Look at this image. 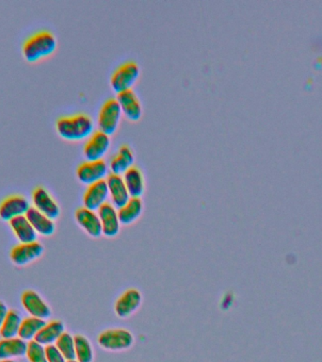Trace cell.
I'll use <instances>...</instances> for the list:
<instances>
[{
    "label": "cell",
    "instance_id": "6da1fadb",
    "mask_svg": "<svg viewBox=\"0 0 322 362\" xmlns=\"http://www.w3.org/2000/svg\"><path fill=\"white\" fill-rule=\"evenodd\" d=\"M94 129L93 119L83 113L61 116L56 122L58 134L67 141H80L89 138Z\"/></svg>",
    "mask_w": 322,
    "mask_h": 362
},
{
    "label": "cell",
    "instance_id": "7a4b0ae2",
    "mask_svg": "<svg viewBox=\"0 0 322 362\" xmlns=\"http://www.w3.org/2000/svg\"><path fill=\"white\" fill-rule=\"evenodd\" d=\"M57 47L58 40L55 35L48 30H41L25 41L22 52L28 63H34L50 57Z\"/></svg>",
    "mask_w": 322,
    "mask_h": 362
},
{
    "label": "cell",
    "instance_id": "3957f363",
    "mask_svg": "<svg viewBox=\"0 0 322 362\" xmlns=\"http://www.w3.org/2000/svg\"><path fill=\"white\" fill-rule=\"evenodd\" d=\"M134 343V335L125 328H109L102 331L97 337L98 345L109 352L129 350Z\"/></svg>",
    "mask_w": 322,
    "mask_h": 362
},
{
    "label": "cell",
    "instance_id": "277c9868",
    "mask_svg": "<svg viewBox=\"0 0 322 362\" xmlns=\"http://www.w3.org/2000/svg\"><path fill=\"white\" fill-rule=\"evenodd\" d=\"M140 76V66L134 61L122 63L111 76V85L117 94L132 89Z\"/></svg>",
    "mask_w": 322,
    "mask_h": 362
},
{
    "label": "cell",
    "instance_id": "5b68a950",
    "mask_svg": "<svg viewBox=\"0 0 322 362\" xmlns=\"http://www.w3.org/2000/svg\"><path fill=\"white\" fill-rule=\"evenodd\" d=\"M122 114V109L117 98H107L99 109V129L109 135L114 134L119 126Z\"/></svg>",
    "mask_w": 322,
    "mask_h": 362
},
{
    "label": "cell",
    "instance_id": "8992f818",
    "mask_svg": "<svg viewBox=\"0 0 322 362\" xmlns=\"http://www.w3.org/2000/svg\"><path fill=\"white\" fill-rule=\"evenodd\" d=\"M107 167L106 160L103 159L88 160L80 163L76 169V177L83 184L89 185L96 181L105 180L107 177Z\"/></svg>",
    "mask_w": 322,
    "mask_h": 362
},
{
    "label": "cell",
    "instance_id": "52a82bcc",
    "mask_svg": "<svg viewBox=\"0 0 322 362\" xmlns=\"http://www.w3.org/2000/svg\"><path fill=\"white\" fill-rule=\"evenodd\" d=\"M142 303V295L139 290L135 288L127 290L115 301V315L119 318H129L139 310Z\"/></svg>",
    "mask_w": 322,
    "mask_h": 362
},
{
    "label": "cell",
    "instance_id": "ba28073f",
    "mask_svg": "<svg viewBox=\"0 0 322 362\" xmlns=\"http://www.w3.org/2000/svg\"><path fill=\"white\" fill-rule=\"evenodd\" d=\"M109 147H111V137L98 129L91 134L84 145V156L88 160L103 159Z\"/></svg>",
    "mask_w": 322,
    "mask_h": 362
},
{
    "label": "cell",
    "instance_id": "9c48e42d",
    "mask_svg": "<svg viewBox=\"0 0 322 362\" xmlns=\"http://www.w3.org/2000/svg\"><path fill=\"white\" fill-rule=\"evenodd\" d=\"M100 218L102 232L107 238H115L121 231V222L118 215V209L107 201L97 211Z\"/></svg>",
    "mask_w": 322,
    "mask_h": 362
},
{
    "label": "cell",
    "instance_id": "30bf717a",
    "mask_svg": "<svg viewBox=\"0 0 322 362\" xmlns=\"http://www.w3.org/2000/svg\"><path fill=\"white\" fill-rule=\"evenodd\" d=\"M29 200L22 195H11L0 203V219L11 222L12 219L25 215L30 210Z\"/></svg>",
    "mask_w": 322,
    "mask_h": 362
},
{
    "label": "cell",
    "instance_id": "8fae6325",
    "mask_svg": "<svg viewBox=\"0 0 322 362\" xmlns=\"http://www.w3.org/2000/svg\"><path fill=\"white\" fill-rule=\"evenodd\" d=\"M32 203L33 208L52 220H56L61 215L60 206L45 188L37 187L33 191Z\"/></svg>",
    "mask_w": 322,
    "mask_h": 362
},
{
    "label": "cell",
    "instance_id": "7c38bea8",
    "mask_svg": "<svg viewBox=\"0 0 322 362\" xmlns=\"http://www.w3.org/2000/svg\"><path fill=\"white\" fill-rule=\"evenodd\" d=\"M109 198L106 178L96 181L88 185L83 195V204L85 208L92 211H98Z\"/></svg>",
    "mask_w": 322,
    "mask_h": 362
},
{
    "label": "cell",
    "instance_id": "4fadbf2b",
    "mask_svg": "<svg viewBox=\"0 0 322 362\" xmlns=\"http://www.w3.org/2000/svg\"><path fill=\"white\" fill-rule=\"evenodd\" d=\"M21 303L25 312L32 317L47 320L52 315L50 306L34 290H25L22 295Z\"/></svg>",
    "mask_w": 322,
    "mask_h": 362
},
{
    "label": "cell",
    "instance_id": "5bb4252c",
    "mask_svg": "<svg viewBox=\"0 0 322 362\" xmlns=\"http://www.w3.org/2000/svg\"><path fill=\"white\" fill-rule=\"evenodd\" d=\"M75 217L78 226L92 238L98 239L103 235L100 218L96 211L83 206L76 211Z\"/></svg>",
    "mask_w": 322,
    "mask_h": 362
},
{
    "label": "cell",
    "instance_id": "9a60e30c",
    "mask_svg": "<svg viewBox=\"0 0 322 362\" xmlns=\"http://www.w3.org/2000/svg\"><path fill=\"white\" fill-rule=\"evenodd\" d=\"M43 246L38 242L19 244L11 251V259L17 266H25L39 259L43 253Z\"/></svg>",
    "mask_w": 322,
    "mask_h": 362
},
{
    "label": "cell",
    "instance_id": "2e32d148",
    "mask_svg": "<svg viewBox=\"0 0 322 362\" xmlns=\"http://www.w3.org/2000/svg\"><path fill=\"white\" fill-rule=\"evenodd\" d=\"M107 188H109L111 203L117 209L121 208L130 200L129 190L125 186L122 175L109 173L106 178Z\"/></svg>",
    "mask_w": 322,
    "mask_h": 362
},
{
    "label": "cell",
    "instance_id": "e0dca14e",
    "mask_svg": "<svg viewBox=\"0 0 322 362\" xmlns=\"http://www.w3.org/2000/svg\"><path fill=\"white\" fill-rule=\"evenodd\" d=\"M122 113L131 121H137L142 116V107L139 98L133 89L121 92L117 94Z\"/></svg>",
    "mask_w": 322,
    "mask_h": 362
},
{
    "label": "cell",
    "instance_id": "ac0fdd59",
    "mask_svg": "<svg viewBox=\"0 0 322 362\" xmlns=\"http://www.w3.org/2000/svg\"><path fill=\"white\" fill-rule=\"evenodd\" d=\"M25 217L32 224L38 235L50 237L55 233V222L45 214L40 213L39 211L36 210L33 206H30V210L25 213Z\"/></svg>",
    "mask_w": 322,
    "mask_h": 362
},
{
    "label": "cell",
    "instance_id": "d6986e66",
    "mask_svg": "<svg viewBox=\"0 0 322 362\" xmlns=\"http://www.w3.org/2000/svg\"><path fill=\"white\" fill-rule=\"evenodd\" d=\"M134 152L129 145H120L118 150L114 153V156L109 160V168L111 173L122 175L131 167L134 163Z\"/></svg>",
    "mask_w": 322,
    "mask_h": 362
},
{
    "label": "cell",
    "instance_id": "ffe728a7",
    "mask_svg": "<svg viewBox=\"0 0 322 362\" xmlns=\"http://www.w3.org/2000/svg\"><path fill=\"white\" fill-rule=\"evenodd\" d=\"M122 175L130 196L140 198L145 191V178L142 171L136 165H132Z\"/></svg>",
    "mask_w": 322,
    "mask_h": 362
},
{
    "label": "cell",
    "instance_id": "44dd1931",
    "mask_svg": "<svg viewBox=\"0 0 322 362\" xmlns=\"http://www.w3.org/2000/svg\"><path fill=\"white\" fill-rule=\"evenodd\" d=\"M9 224L14 236L17 237L20 244H30L37 242V232L34 231L25 215L12 219L11 222H9Z\"/></svg>",
    "mask_w": 322,
    "mask_h": 362
},
{
    "label": "cell",
    "instance_id": "7402d4cb",
    "mask_svg": "<svg viewBox=\"0 0 322 362\" xmlns=\"http://www.w3.org/2000/svg\"><path fill=\"white\" fill-rule=\"evenodd\" d=\"M28 341L21 338L1 339L0 340V359H15L25 356Z\"/></svg>",
    "mask_w": 322,
    "mask_h": 362
},
{
    "label": "cell",
    "instance_id": "603a6c76",
    "mask_svg": "<svg viewBox=\"0 0 322 362\" xmlns=\"http://www.w3.org/2000/svg\"><path fill=\"white\" fill-rule=\"evenodd\" d=\"M65 332V323L61 321H51V322L45 323L34 341L47 348V346L54 345L57 343L58 338Z\"/></svg>",
    "mask_w": 322,
    "mask_h": 362
},
{
    "label": "cell",
    "instance_id": "cb8c5ba5",
    "mask_svg": "<svg viewBox=\"0 0 322 362\" xmlns=\"http://www.w3.org/2000/svg\"><path fill=\"white\" fill-rule=\"evenodd\" d=\"M143 211V202L140 198L130 200L118 209V215L122 225L129 226L140 217Z\"/></svg>",
    "mask_w": 322,
    "mask_h": 362
},
{
    "label": "cell",
    "instance_id": "d4e9b609",
    "mask_svg": "<svg viewBox=\"0 0 322 362\" xmlns=\"http://www.w3.org/2000/svg\"><path fill=\"white\" fill-rule=\"evenodd\" d=\"M45 323H47L45 320L32 317V316L23 319L18 337L21 338L22 340L28 341V343H29V341H34L35 338L37 337L38 334H39L41 330L45 326Z\"/></svg>",
    "mask_w": 322,
    "mask_h": 362
},
{
    "label": "cell",
    "instance_id": "484cf974",
    "mask_svg": "<svg viewBox=\"0 0 322 362\" xmlns=\"http://www.w3.org/2000/svg\"><path fill=\"white\" fill-rule=\"evenodd\" d=\"M22 321L23 319L19 312L14 310H9L1 328H0V337L2 339L18 337Z\"/></svg>",
    "mask_w": 322,
    "mask_h": 362
},
{
    "label": "cell",
    "instance_id": "4316f807",
    "mask_svg": "<svg viewBox=\"0 0 322 362\" xmlns=\"http://www.w3.org/2000/svg\"><path fill=\"white\" fill-rule=\"evenodd\" d=\"M76 359L78 362H93L94 351L89 339L83 335H76L75 337Z\"/></svg>",
    "mask_w": 322,
    "mask_h": 362
},
{
    "label": "cell",
    "instance_id": "83f0119b",
    "mask_svg": "<svg viewBox=\"0 0 322 362\" xmlns=\"http://www.w3.org/2000/svg\"><path fill=\"white\" fill-rule=\"evenodd\" d=\"M56 348L60 350L66 361L76 359L75 338L70 333L65 332L58 338L55 343Z\"/></svg>",
    "mask_w": 322,
    "mask_h": 362
},
{
    "label": "cell",
    "instance_id": "f1b7e54d",
    "mask_svg": "<svg viewBox=\"0 0 322 362\" xmlns=\"http://www.w3.org/2000/svg\"><path fill=\"white\" fill-rule=\"evenodd\" d=\"M25 356L29 362H47L45 346L36 341H29L28 343Z\"/></svg>",
    "mask_w": 322,
    "mask_h": 362
},
{
    "label": "cell",
    "instance_id": "f546056e",
    "mask_svg": "<svg viewBox=\"0 0 322 362\" xmlns=\"http://www.w3.org/2000/svg\"><path fill=\"white\" fill-rule=\"evenodd\" d=\"M45 351H47V362H67L60 350L56 348L55 344L47 346Z\"/></svg>",
    "mask_w": 322,
    "mask_h": 362
},
{
    "label": "cell",
    "instance_id": "4dcf8cb0",
    "mask_svg": "<svg viewBox=\"0 0 322 362\" xmlns=\"http://www.w3.org/2000/svg\"><path fill=\"white\" fill-rule=\"evenodd\" d=\"M8 312H9V310H8L7 306L0 301V328H1Z\"/></svg>",
    "mask_w": 322,
    "mask_h": 362
},
{
    "label": "cell",
    "instance_id": "1f68e13d",
    "mask_svg": "<svg viewBox=\"0 0 322 362\" xmlns=\"http://www.w3.org/2000/svg\"><path fill=\"white\" fill-rule=\"evenodd\" d=\"M0 362H17L14 359H0Z\"/></svg>",
    "mask_w": 322,
    "mask_h": 362
},
{
    "label": "cell",
    "instance_id": "d6a6232c",
    "mask_svg": "<svg viewBox=\"0 0 322 362\" xmlns=\"http://www.w3.org/2000/svg\"><path fill=\"white\" fill-rule=\"evenodd\" d=\"M67 362H78L76 359H73V361H67Z\"/></svg>",
    "mask_w": 322,
    "mask_h": 362
}]
</instances>
